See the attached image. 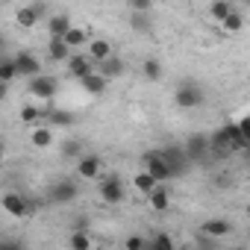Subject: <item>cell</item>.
<instances>
[{"mask_svg": "<svg viewBox=\"0 0 250 250\" xmlns=\"http://www.w3.org/2000/svg\"><path fill=\"white\" fill-rule=\"evenodd\" d=\"M203 100H206V91H203L200 83H194V80H180L177 83L174 103L180 109H197V106H203Z\"/></svg>", "mask_w": 250, "mask_h": 250, "instance_id": "obj_1", "label": "cell"}, {"mask_svg": "<svg viewBox=\"0 0 250 250\" xmlns=\"http://www.w3.org/2000/svg\"><path fill=\"white\" fill-rule=\"evenodd\" d=\"M156 153H159V159L168 165V171H171L174 180H177V177H186V174L191 171V162L186 159V153H183L180 145H168V147H162V150H156Z\"/></svg>", "mask_w": 250, "mask_h": 250, "instance_id": "obj_2", "label": "cell"}, {"mask_svg": "<svg viewBox=\"0 0 250 250\" xmlns=\"http://www.w3.org/2000/svg\"><path fill=\"white\" fill-rule=\"evenodd\" d=\"M30 94L39 100V103H50L56 94H59V80L53 74H39L30 80Z\"/></svg>", "mask_w": 250, "mask_h": 250, "instance_id": "obj_3", "label": "cell"}, {"mask_svg": "<svg viewBox=\"0 0 250 250\" xmlns=\"http://www.w3.org/2000/svg\"><path fill=\"white\" fill-rule=\"evenodd\" d=\"M77 197H80V188H77V183L68 180V177L53 180V183L47 186V200L56 203V206H65V203H71V200H77Z\"/></svg>", "mask_w": 250, "mask_h": 250, "instance_id": "obj_4", "label": "cell"}, {"mask_svg": "<svg viewBox=\"0 0 250 250\" xmlns=\"http://www.w3.org/2000/svg\"><path fill=\"white\" fill-rule=\"evenodd\" d=\"M180 147H183V153H186V159L191 165H200L209 156V139H206V133H191Z\"/></svg>", "mask_w": 250, "mask_h": 250, "instance_id": "obj_5", "label": "cell"}, {"mask_svg": "<svg viewBox=\"0 0 250 250\" xmlns=\"http://www.w3.org/2000/svg\"><path fill=\"white\" fill-rule=\"evenodd\" d=\"M0 209H3L6 215H12V218H27V215H33V203H30L21 191H6L3 197H0Z\"/></svg>", "mask_w": 250, "mask_h": 250, "instance_id": "obj_6", "label": "cell"}, {"mask_svg": "<svg viewBox=\"0 0 250 250\" xmlns=\"http://www.w3.org/2000/svg\"><path fill=\"white\" fill-rule=\"evenodd\" d=\"M12 62H15V71H18V77H24V80H33V77L44 74V68H42V59H39L36 53H30V50H18V53L12 56Z\"/></svg>", "mask_w": 250, "mask_h": 250, "instance_id": "obj_7", "label": "cell"}, {"mask_svg": "<svg viewBox=\"0 0 250 250\" xmlns=\"http://www.w3.org/2000/svg\"><path fill=\"white\" fill-rule=\"evenodd\" d=\"M142 171L156 183V186H162V183H171L174 177H171V171H168V165L159 159V153L153 150V153H147L145 159H142Z\"/></svg>", "mask_w": 250, "mask_h": 250, "instance_id": "obj_8", "label": "cell"}, {"mask_svg": "<svg viewBox=\"0 0 250 250\" xmlns=\"http://www.w3.org/2000/svg\"><path fill=\"white\" fill-rule=\"evenodd\" d=\"M97 191H100V197L109 203V206H115V203H121L124 200V183H121V177H115V174H109V177H100V183H97Z\"/></svg>", "mask_w": 250, "mask_h": 250, "instance_id": "obj_9", "label": "cell"}, {"mask_svg": "<svg viewBox=\"0 0 250 250\" xmlns=\"http://www.w3.org/2000/svg\"><path fill=\"white\" fill-rule=\"evenodd\" d=\"M235 232V227L227 221V218H206L203 224H200V235H209V238H229Z\"/></svg>", "mask_w": 250, "mask_h": 250, "instance_id": "obj_10", "label": "cell"}, {"mask_svg": "<svg viewBox=\"0 0 250 250\" xmlns=\"http://www.w3.org/2000/svg\"><path fill=\"white\" fill-rule=\"evenodd\" d=\"M83 53L91 59V65H100V62H106L115 50H112V42H109V39H88V44H85Z\"/></svg>", "mask_w": 250, "mask_h": 250, "instance_id": "obj_11", "label": "cell"}, {"mask_svg": "<svg viewBox=\"0 0 250 250\" xmlns=\"http://www.w3.org/2000/svg\"><path fill=\"white\" fill-rule=\"evenodd\" d=\"M100 171H103V159H100L97 153H85V156L77 159V174H80L83 180H97Z\"/></svg>", "mask_w": 250, "mask_h": 250, "instance_id": "obj_12", "label": "cell"}, {"mask_svg": "<svg viewBox=\"0 0 250 250\" xmlns=\"http://www.w3.org/2000/svg\"><path fill=\"white\" fill-rule=\"evenodd\" d=\"M65 68H68V74L74 77V80H83V77H88L91 71H94V65H91V59L83 53V50H77V53H71V59L65 62Z\"/></svg>", "mask_w": 250, "mask_h": 250, "instance_id": "obj_13", "label": "cell"}, {"mask_svg": "<svg viewBox=\"0 0 250 250\" xmlns=\"http://www.w3.org/2000/svg\"><path fill=\"white\" fill-rule=\"evenodd\" d=\"M94 71H97L103 80H109V83H112V80H118V77H124V74H127V62H124L121 56H115V53H112V56H109L106 62H100Z\"/></svg>", "mask_w": 250, "mask_h": 250, "instance_id": "obj_14", "label": "cell"}, {"mask_svg": "<svg viewBox=\"0 0 250 250\" xmlns=\"http://www.w3.org/2000/svg\"><path fill=\"white\" fill-rule=\"evenodd\" d=\"M44 27H47V36H50V39H65V33H68L74 24H71V18H68L65 12H53V15L44 21Z\"/></svg>", "mask_w": 250, "mask_h": 250, "instance_id": "obj_15", "label": "cell"}, {"mask_svg": "<svg viewBox=\"0 0 250 250\" xmlns=\"http://www.w3.org/2000/svg\"><path fill=\"white\" fill-rule=\"evenodd\" d=\"M80 85H83V91H85V94H91V97H103V94L109 91V80H103L97 71H91L88 77H83V80H80Z\"/></svg>", "mask_w": 250, "mask_h": 250, "instance_id": "obj_16", "label": "cell"}, {"mask_svg": "<svg viewBox=\"0 0 250 250\" xmlns=\"http://www.w3.org/2000/svg\"><path fill=\"white\" fill-rule=\"evenodd\" d=\"M59 156H62V159H80V156H85V139H77V136L62 139Z\"/></svg>", "mask_w": 250, "mask_h": 250, "instance_id": "obj_17", "label": "cell"}, {"mask_svg": "<svg viewBox=\"0 0 250 250\" xmlns=\"http://www.w3.org/2000/svg\"><path fill=\"white\" fill-rule=\"evenodd\" d=\"M62 42L68 44L71 53H77V47H85V44H88V30H85V27H71Z\"/></svg>", "mask_w": 250, "mask_h": 250, "instance_id": "obj_18", "label": "cell"}, {"mask_svg": "<svg viewBox=\"0 0 250 250\" xmlns=\"http://www.w3.org/2000/svg\"><path fill=\"white\" fill-rule=\"evenodd\" d=\"M142 77H145L147 83H159V80L165 77V68H162V62H159L156 56H147V59L142 62Z\"/></svg>", "mask_w": 250, "mask_h": 250, "instance_id": "obj_19", "label": "cell"}, {"mask_svg": "<svg viewBox=\"0 0 250 250\" xmlns=\"http://www.w3.org/2000/svg\"><path fill=\"white\" fill-rule=\"evenodd\" d=\"M47 56H50V62H68L71 59V50H68V44L62 42V39H50L47 42Z\"/></svg>", "mask_w": 250, "mask_h": 250, "instance_id": "obj_20", "label": "cell"}, {"mask_svg": "<svg viewBox=\"0 0 250 250\" xmlns=\"http://www.w3.org/2000/svg\"><path fill=\"white\" fill-rule=\"evenodd\" d=\"M44 118H47V127H71V124H74V112H68V109L44 112Z\"/></svg>", "mask_w": 250, "mask_h": 250, "instance_id": "obj_21", "label": "cell"}, {"mask_svg": "<svg viewBox=\"0 0 250 250\" xmlns=\"http://www.w3.org/2000/svg\"><path fill=\"white\" fill-rule=\"evenodd\" d=\"M15 24L21 27V30H33L36 24H42L39 21V15H36V9L33 6H21L18 12H15Z\"/></svg>", "mask_w": 250, "mask_h": 250, "instance_id": "obj_22", "label": "cell"}, {"mask_svg": "<svg viewBox=\"0 0 250 250\" xmlns=\"http://www.w3.org/2000/svg\"><path fill=\"white\" fill-rule=\"evenodd\" d=\"M147 200H150V206L156 209V212H168V206H171V197H168V188H162V186H156L150 194H147Z\"/></svg>", "mask_w": 250, "mask_h": 250, "instance_id": "obj_23", "label": "cell"}, {"mask_svg": "<svg viewBox=\"0 0 250 250\" xmlns=\"http://www.w3.org/2000/svg\"><path fill=\"white\" fill-rule=\"evenodd\" d=\"M130 30H136V33H153V15L130 12Z\"/></svg>", "mask_w": 250, "mask_h": 250, "instance_id": "obj_24", "label": "cell"}, {"mask_svg": "<svg viewBox=\"0 0 250 250\" xmlns=\"http://www.w3.org/2000/svg\"><path fill=\"white\" fill-rule=\"evenodd\" d=\"M232 9H235V3H232V0H215V3H209V15H212L218 24H221V21H224V18L232 12Z\"/></svg>", "mask_w": 250, "mask_h": 250, "instance_id": "obj_25", "label": "cell"}, {"mask_svg": "<svg viewBox=\"0 0 250 250\" xmlns=\"http://www.w3.org/2000/svg\"><path fill=\"white\" fill-rule=\"evenodd\" d=\"M44 118V109L39 106V103H27V106H21V121L24 124H36L39 127V121Z\"/></svg>", "mask_w": 250, "mask_h": 250, "instance_id": "obj_26", "label": "cell"}, {"mask_svg": "<svg viewBox=\"0 0 250 250\" xmlns=\"http://www.w3.org/2000/svg\"><path fill=\"white\" fill-rule=\"evenodd\" d=\"M68 247L71 250H91V235L85 229H74L71 238H68Z\"/></svg>", "mask_w": 250, "mask_h": 250, "instance_id": "obj_27", "label": "cell"}, {"mask_svg": "<svg viewBox=\"0 0 250 250\" xmlns=\"http://www.w3.org/2000/svg\"><path fill=\"white\" fill-rule=\"evenodd\" d=\"M221 27H224L227 33H241V30H244V15H241L238 9H232V12L221 21Z\"/></svg>", "mask_w": 250, "mask_h": 250, "instance_id": "obj_28", "label": "cell"}, {"mask_svg": "<svg viewBox=\"0 0 250 250\" xmlns=\"http://www.w3.org/2000/svg\"><path fill=\"white\" fill-rule=\"evenodd\" d=\"M30 142H33L36 147H50V145H53V130H50V127H36L33 136H30Z\"/></svg>", "mask_w": 250, "mask_h": 250, "instance_id": "obj_29", "label": "cell"}, {"mask_svg": "<svg viewBox=\"0 0 250 250\" xmlns=\"http://www.w3.org/2000/svg\"><path fill=\"white\" fill-rule=\"evenodd\" d=\"M18 80V71H15V62H12V56L3 62V65H0V83H3V85H12Z\"/></svg>", "mask_w": 250, "mask_h": 250, "instance_id": "obj_30", "label": "cell"}, {"mask_svg": "<svg viewBox=\"0 0 250 250\" xmlns=\"http://www.w3.org/2000/svg\"><path fill=\"white\" fill-rule=\"evenodd\" d=\"M145 250H177V247H174V241H171L168 232H153V241H150V247H145Z\"/></svg>", "mask_w": 250, "mask_h": 250, "instance_id": "obj_31", "label": "cell"}, {"mask_svg": "<svg viewBox=\"0 0 250 250\" xmlns=\"http://www.w3.org/2000/svg\"><path fill=\"white\" fill-rule=\"evenodd\" d=\"M133 186H136V188H139L142 194H150V191L156 188V183H153V180H150V177H147L145 171H139V174H136V180H133Z\"/></svg>", "mask_w": 250, "mask_h": 250, "instance_id": "obj_32", "label": "cell"}, {"mask_svg": "<svg viewBox=\"0 0 250 250\" xmlns=\"http://www.w3.org/2000/svg\"><path fill=\"white\" fill-rule=\"evenodd\" d=\"M194 250H221V241L209 238V235H197L194 238Z\"/></svg>", "mask_w": 250, "mask_h": 250, "instance_id": "obj_33", "label": "cell"}, {"mask_svg": "<svg viewBox=\"0 0 250 250\" xmlns=\"http://www.w3.org/2000/svg\"><path fill=\"white\" fill-rule=\"evenodd\" d=\"M130 12H142V15H153V3H150V0H130Z\"/></svg>", "mask_w": 250, "mask_h": 250, "instance_id": "obj_34", "label": "cell"}, {"mask_svg": "<svg viewBox=\"0 0 250 250\" xmlns=\"http://www.w3.org/2000/svg\"><path fill=\"white\" fill-rule=\"evenodd\" d=\"M127 250H145L147 247V241H145V235H139V232H133L130 238H127V244H124Z\"/></svg>", "mask_w": 250, "mask_h": 250, "instance_id": "obj_35", "label": "cell"}, {"mask_svg": "<svg viewBox=\"0 0 250 250\" xmlns=\"http://www.w3.org/2000/svg\"><path fill=\"white\" fill-rule=\"evenodd\" d=\"M0 250H27L21 238H0Z\"/></svg>", "mask_w": 250, "mask_h": 250, "instance_id": "obj_36", "label": "cell"}, {"mask_svg": "<svg viewBox=\"0 0 250 250\" xmlns=\"http://www.w3.org/2000/svg\"><path fill=\"white\" fill-rule=\"evenodd\" d=\"M215 183H218V188H227V186H232V177H229V174H218Z\"/></svg>", "mask_w": 250, "mask_h": 250, "instance_id": "obj_37", "label": "cell"}, {"mask_svg": "<svg viewBox=\"0 0 250 250\" xmlns=\"http://www.w3.org/2000/svg\"><path fill=\"white\" fill-rule=\"evenodd\" d=\"M6 97H9V85L0 83V100H6Z\"/></svg>", "mask_w": 250, "mask_h": 250, "instance_id": "obj_38", "label": "cell"}, {"mask_svg": "<svg viewBox=\"0 0 250 250\" xmlns=\"http://www.w3.org/2000/svg\"><path fill=\"white\" fill-rule=\"evenodd\" d=\"M6 59H9V53H6V50H3V47H0V65H3V62H6Z\"/></svg>", "mask_w": 250, "mask_h": 250, "instance_id": "obj_39", "label": "cell"}, {"mask_svg": "<svg viewBox=\"0 0 250 250\" xmlns=\"http://www.w3.org/2000/svg\"><path fill=\"white\" fill-rule=\"evenodd\" d=\"M3 159H6V150H3V145H0V168H3Z\"/></svg>", "mask_w": 250, "mask_h": 250, "instance_id": "obj_40", "label": "cell"}]
</instances>
